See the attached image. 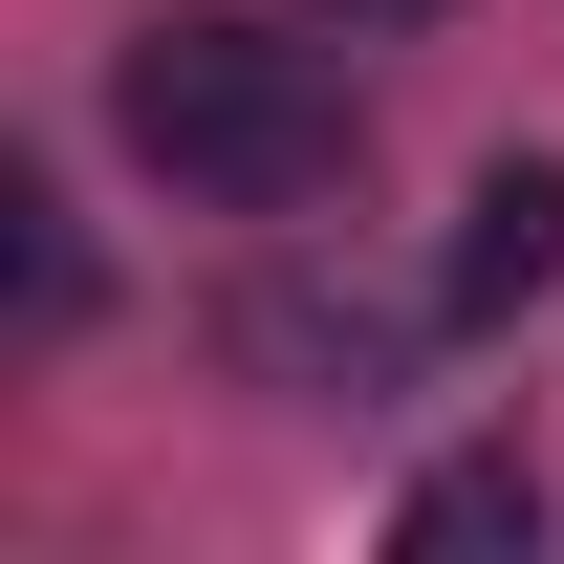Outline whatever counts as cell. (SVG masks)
Segmentation results:
<instances>
[{
	"instance_id": "cell-4",
	"label": "cell",
	"mask_w": 564,
	"mask_h": 564,
	"mask_svg": "<svg viewBox=\"0 0 564 564\" xmlns=\"http://www.w3.org/2000/svg\"><path fill=\"white\" fill-rule=\"evenodd\" d=\"M0 304H22L44 348L87 326V239H66V196H44V174H0Z\"/></svg>"
},
{
	"instance_id": "cell-2",
	"label": "cell",
	"mask_w": 564,
	"mask_h": 564,
	"mask_svg": "<svg viewBox=\"0 0 564 564\" xmlns=\"http://www.w3.org/2000/svg\"><path fill=\"white\" fill-rule=\"evenodd\" d=\"M543 282H564V174H543V152H499L478 196H456V282H434V304H456V326H521Z\"/></svg>"
},
{
	"instance_id": "cell-5",
	"label": "cell",
	"mask_w": 564,
	"mask_h": 564,
	"mask_svg": "<svg viewBox=\"0 0 564 564\" xmlns=\"http://www.w3.org/2000/svg\"><path fill=\"white\" fill-rule=\"evenodd\" d=\"M391 543H413V564H434V543H543V478H521V456H434Z\"/></svg>"
},
{
	"instance_id": "cell-6",
	"label": "cell",
	"mask_w": 564,
	"mask_h": 564,
	"mask_svg": "<svg viewBox=\"0 0 564 564\" xmlns=\"http://www.w3.org/2000/svg\"><path fill=\"white\" fill-rule=\"evenodd\" d=\"M348 22H434V0H348Z\"/></svg>"
},
{
	"instance_id": "cell-1",
	"label": "cell",
	"mask_w": 564,
	"mask_h": 564,
	"mask_svg": "<svg viewBox=\"0 0 564 564\" xmlns=\"http://www.w3.org/2000/svg\"><path fill=\"white\" fill-rule=\"evenodd\" d=\"M109 131H131L196 217H304V196H348V66H326V44H282V22H217V0L131 22Z\"/></svg>"
},
{
	"instance_id": "cell-3",
	"label": "cell",
	"mask_w": 564,
	"mask_h": 564,
	"mask_svg": "<svg viewBox=\"0 0 564 564\" xmlns=\"http://www.w3.org/2000/svg\"><path fill=\"white\" fill-rule=\"evenodd\" d=\"M239 369H282V391H391V304H348V282H261V304H239Z\"/></svg>"
}]
</instances>
